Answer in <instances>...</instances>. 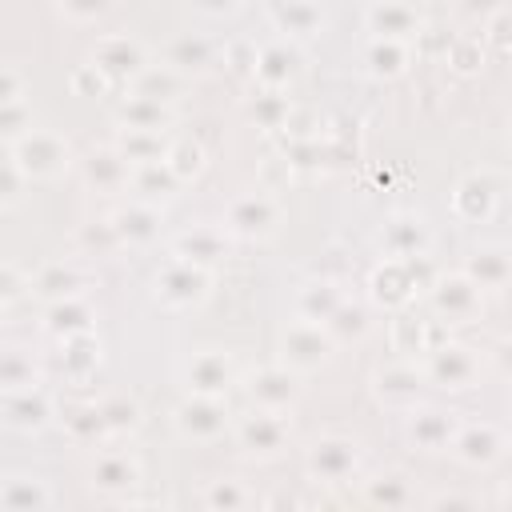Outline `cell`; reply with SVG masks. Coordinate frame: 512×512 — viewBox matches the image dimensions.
<instances>
[{"label":"cell","mask_w":512,"mask_h":512,"mask_svg":"<svg viewBox=\"0 0 512 512\" xmlns=\"http://www.w3.org/2000/svg\"><path fill=\"white\" fill-rule=\"evenodd\" d=\"M40 384V368L24 348H0V392Z\"/></svg>","instance_id":"42"},{"label":"cell","mask_w":512,"mask_h":512,"mask_svg":"<svg viewBox=\"0 0 512 512\" xmlns=\"http://www.w3.org/2000/svg\"><path fill=\"white\" fill-rule=\"evenodd\" d=\"M76 240H80L88 252H112V248H124L120 236H116V228H112V220H92V224H84V228L76 232Z\"/></svg>","instance_id":"49"},{"label":"cell","mask_w":512,"mask_h":512,"mask_svg":"<svg viewBox=\"0 0 512 512\" xmlns=\"http://www.w3.org/2000/svg\"><path fill=\"white\" fill-rule=\"evenodd\" d=\"M224 64L236 72V76H252L256 72V44L252 40H232L224 48Z\"/></svg>","instance_id":"54"},{"label":"cell","mask_w":512,"mask_h":512,"mask_svg":"<svg viewBox=\"0 0 512 512\" xmlns=\"http://www.w3.org/2000/svg\"><path fill=\"white\" fill-rule=\"evenodd\" d=\"M364 500L376 508H412L416 504V488L404 472H380L376 480H368Z\"/></svg>","instance_id":"39"},{"label":"cell","mask_w":512,"mask_h":512,"mask_svg":"<svg viewBox=\"0 0 512 512\" xmlns=\"http://www.w3.org/2000/svg\"><path fill=\"white\" fill-rule=\"evenodd\" d=\"M60 364H64V376L68 380H88L100 364V340L96 332H72V336H60Z\"/></svg>","instance_id":"34"},{"label":"cell","mask_w":512,"mask_h":512,"mask_svg":"<svg viewBox=\"0 0 512 512\" xmlns=\"http://www.w3.org/2000/svg\"><path fill=\"white\" fill-rule=\"evenodd\" d=\"M416 260H420V256H408V260H384V264L372 272V280H368L372 300L384 304V308H408L412 296H416L420 288H428V280L416 276Z\"/></svg>","instance_id":"15"},{"label":"cell","mask_w":512,"mask_h":512,"mask_svg":"<svg viewBox=\"0 0 512 512\" xmlns=\"http://www.w3.org/2000/svg\"><path fill=\"white\" fill-rule=\"evenodd\" d=\"M364 24H368V32H376L384 40H412L424 28L420 16H416V8L408 0H376L368 8Z\"/></svg>","instance_id":"23"},{"label":"cell","mask_w":512,"mask_h":512,"mask_svg":"<svg viewBox=\"0 0 512 512\" xmlns=\"http://www.w3.org/2000/svg\"><path fill=\"white\" fill-rule=\"evenodd\" d=\"M32 128V108L24 104V96L20 100H8V104H0V136L4 140H16V136H24Z\"/></svg>","instance_id":"50"},{"label":"cell","mask_w":512,"mask_h":512,"mask_svg":"<svg viewBox=\"0 0 512 512\" xmlns=\"http://www.w3.org/2000/svg\"><path fill=\"white\" fill-rule=\"evenodd\" d=\"M424 368L416 360H392V364H380L372 372V396L384 404V408H396V412H408L412 404H420V392H424Z\"/></svg>","instance_id":"11"},{"label":"cell","mask_w":512,"mask_h":512,"mask_svg":"<svg viewBox=\"0 0 512 512\" xmlns=\"http://www.w3.org/2000/svg\"><path fill=\"white\" fill-rule=\"evenodd\" d=\"M160 160L168 164V172H172L180 184L204 172V148H200L196 140H168V148H164Z\"/></svg>","instance_id":"44"},{"label":"cell","mask_w":512,"mask_h":512,"mask_svg":"<svg viewBox=\"0 0 512 512\" xmlns=\"http://www.w3.org/2000/svg\"><path fill=\"white\" fill-rule=\"evenodd\" d=\"M464 276L480 288V292H500L512 276V260H508V248L500 244H480L468 252L464 260Z\"/></svg>","instance_id":"25"},{"label":"cell","mask_w":512,"mask_h":512,"mask_svg":"<svg viewBox=\"0 0 512 512\" xmlns=\"http://www.w3.org/2000/svg\"><path fill=\"white\" fill-rule=\"evenodd\" d=\"M60 4V12L68 16V20H76V24H88V20H96V16H104L108 8H112V0H56Z\"/></svg>","instance_id":"55"},{"label":"cell","mask_w":512,"mask_h":512,"mask_svg":"<svg viewBox=\"0 0 512 512\" xmlns=\"http://www.w3.org/2000/svg\"><path fill=\"white\" fill-rule=\"evenodd\" d=\"M392 352H400L404 360H416V356H424L440 336H436V328L428 324V320H420V316H412V312H396V320H392Z\"/></svg>","instance_id":"32"},{"label":"cell","mask_w":512,"mask_h":512,"mask_svg":"<svg viewBox=\"0 0 512 512\" xmlns=\"http://www.w3.org/2000/svg\"><path fill=\"white\" fill-rule=\"evenodd\" d=\"M204 504H208L212 512H240V508L256 504V496H252V488H248L244 480L228 476V480H212V484L204 488Z\"/></svg>","instance_id":"43"},{"label":"cell","mask_w":512,"mask_h":512,"mask_svg":"<svg viewBox=\"0 0 512 512\" xmlns=\"http://www.w3.org/2000/svg\"><path fill=\"white\" fill-rule=\"evenodd\" d=\"M92 64H96L112 84H128V80L148 64V48H144L140 40H132V36L112 32V36H100V40L92 44Z\"/></svg>","instance_id":"17"},{"label":"cell","mask_w":512,"mask_h":512,"mask_svg":"<svg viewBox=\"0 0 512 512\" xmlns=\"http://www.w3.org/2000/svg\"><path fill=\"white\" fill-rule=\"evenodd\" d=\"M380 248L388 252V260L424 256V248H428V228H424V220H416V216H396V220H388L384 232H380Z\"/></svg>","instance_id":"31"},{"label":"cell","mask_w":512,"mask_h":512,"mask_svg":"<svg viewBox=\"0 0 512 512\" xmlns=\"http://www.w3.org/2000/svg\"><path fill=\"white\" fill-rule=\"evenodd\" d=\"M92 288V272L80 264V260H52L44 268H36L28 276V292L40 296L44 304H56V300H68V296H84Z\"/></svg>","instance_id":"14"},{"label":"cell","mask_w":512,"mask_h":512,"mask_svg":"<svg viewBox=\"0 0 512 512\" xmlns=\"http://www.w3.org/2000/svg\"><path fill=\"white\" fill-rule=\"evenodd\" d=\"M424 292H428V304L440 316V324H472L480 316V304H484V292L464 272L432 276Z\"/></svg>","instance_id":"8"},{"label":"cell","mask_w":512,"mask_h":512,"mask_svg":"<svg viewBox=\"0 0 512 512\" xmlns=\"http://www.w3.org/2000/svg\"><path fill=\"white\" fill-rule=\"evenodd\" d=\"M368 68L376 72V76H400L404 68H408V60H412V48H408V40H384V36H376L372 44H368Z\"/></svg>","instance_id":"41"},{"label":"cell","mask_w":512,"mask_h":512,"mask_svg":"<svg viewBox=\"0 0 512 512\" xmlns=\"http://www.w3.org/2000/svg\"><path fill=\"white\" fill-rule=\"evenodd\" d=\"M244 392H248V404L252 408H264V412H292L300 392H304V376L284 368V364H264L256 368L248 380H244Z\"/></svg>","instance_id":"10"},{"label":"cell","mask_w":512,"mask_h":512,"mask_svg":"<svg viewBox=\"0 0 512 512\" xmlns=\"http://www.w3.org/2000/svg\"><path fill=\"white\" fill-rule=\"evenodd\" d=\"M0 508H8V512L52 508V488L40 476H4L0 480Z\"/></svg>","instance_id":"33"},{"label":"cell","mask_w":512,"mask_h":512,"mask_svg":"<svg viewBox=\"0 0 512 512\" xmlns=\"http://www.w3.org/2000/svg\"><path fill=\"white\" fill-rule=\"evenodd\" d=\"M164 64L192 80V76H200V72H208L216 64V48L204 36H192L188 32V36H176V40L164 44Z\"/></svg>","instance_id":"29"},{"label":"cell","mask_w":512,"mask_h":512,"mask_svg":"<svg viewBox=\"0 0 512 512\" xmlns=\"http://www.w3.org/2000/svg\"><path fill=\"white\" fill-rule=\"evenodd\" d=\"M268 20L276 24V32L284 40H304V36L320 32L324 12L316 0H268Z\"/></svg>","instance_id":"24"},{"label":"cell","mask_w":512,"mask_h":512,"mask_svg":"<svg viewBox=\"0 0 512 512\" xmlns=\"http://www.w3.org/2000/svg\"><path fill=\"white\" fill-rule=\"evenodd\" d=\"M304 468L316 484H344L356 476L360 468V444L348 440V436H320L308 456H304Z\"/></svg>","instance_id":"12"},{"label":"cell","mask_w":512,"mask_h":512,"mask_svg":"<svg viewBox=\"0 0 512 512\" xmlns=\"http://www.w3.org/2000/svg\"><path fill=\"white\" fill-rule=\"evenodd\" d=\"M100 416H104L108 432H128V428H136L140 408L132 400H124V396H112V400H100Z\"/></svg>","instance_id":"48"},{"label":"cell","mask_w":512,"mask_h":512,"mask_svg":"<svg viewBox=\"0 0 512 512\" xmlns=\"http://www.w3.org/2000/svg\"><path fill=\"white\" fill-rule=\"evenodd\" d=\"M448 448L468 468H496L504 460V452H508V432L500 424H492V420H472V424L460 420Z\"/></svg>","instance_id":"9"},{"label":"cell","mask_w":512,"mask_h":512,"mask_svg":"<svg viewBox=\"0 0 512 512\" xmlns=\"http://www.w3.org/2000/svg\"><path fill=\"white\" fill-rule=\"evenodd\" d=\"M280 224H284V204L272 188H256V192L228 200V208L220 216V228L240 240H268V236H276Z\"/></svg>","instance_id":"2"},{"label":"cell","mask_w":512,"mask_h":512,"mask_svg":"<svg viewBox=\"0 0 512 512\" xmlns=\"http://www.w3.org/2000/svg\"><path fill=\"white\" fill-rule=\"evenodd\" d=\"M172 120H176L172 104H160V100H148V96H136V92H128L124 104L116 108L120 128H144V132H164L168 136Z\"/></svg>","instance_id":"28"},{"label":"cell","mask_w":512,"mask_h":512,"mask_svg":"<svg viewBox=\"0 0 512 512\" xmlns=\"http://www.w3.org/2000/svg\"><path fill=\"white\" fill-rule=\"evenodd\" d=\"M44 328L52 336H72V332H92V308L84 296H68V300H56L48 304L44 312Z\"/></svg>","instance_id":"38"},{"label":"cell","mask_w":512,"mask_h":512,"mask_svg":"<svg viewBox=\"0 0 512 512\" xmlns=\"http://www.w3.org/2000/svg\"><path fill=\"white\" fill-rule=\"evenodd\" d=\"M232 436L248 456L272 460L284 452L288 436H292V416L288 412H264V408H248L244 416L232 420Z\"/></svg>","instance_id":"6"},{"label":"cell","mask_w":512,"mask_h":512,"mask_svg":"<svg viewBox=\"0 0 512 512\" xmlns=\"http://www.w3.org/2000/svg\"><path fill=\"white\" fill-rule=\"evenodd\" d=\"M20 296H28V276L12 264V260H0V304H16Z\"/></svg>","instance_id":"53"},{"label":"cell","mask_w":512,"mask_h":512,"mask_svg":"<svg viewBox=\"0 0 512 512\" xmlns=\"http://www.w3.org/2000/svg\"><path fill=\"white\" fill-rule=\"evenodd\" d=\"M176 188H180V180L168 172V164H164V160L132 164V176H128V192H136L140 200H152V204H160V200H168Z\"/></svg>","instance_id":"36"},{"label":"cell","mask_w":512,"mask_h":512,"mask_svg":"<svg viewBox=\"0 0 512 512\" xmlns=\"http://www.w3.org/2000/svg\"><path fill=\"white\" fill-rule=\"evenodd\" d=\"M20 96H24V76H20L16 68L0 64V104H8V100H20Z\"/></svg>","instance_id":"56"},{"label":"cell","mask_w":512,"mask_h":512,"mask_svg":"<svg viewBox=\"0 0 512 512\" xmlns=\"http://www.w3.org/2000/svg\"><path fill=\"white\" fill-rule=\"evenodd\" d=\"M228 244H232V236L220 224H192V228L172 236V256H180L188 264H200V268H216L224 260Z\"/></svg>","instance_id":"19"},{"label":"cell","mask_w":512,"mask_h":512,"mask_svg":"<svg viewBox=\"0 0 512 512\" xmlns=\"http://www.w3.org/2000/svg\"><path fill=\"white\" fill-rule=\"evenodd\" d=\"M64 428L80 440V444H96V436H104V416H100V404H80V408H68L64 412Z\"/></svg>","instance_id":"47"},{"label":"cell","mask_w":512,"mask_h":512,"mask_svg":"<svg viewBox=\"0 0 512 512\" xmlns=\"http://www.w3.org/2000/svg\"><path fill=\"white\" fill-rule=\"evenodd\" d=\"M456 8H460L464 16H480V20H484V16H492L496 8H504V4H500V0H456Z\"/></svg>","instance_id":"57"},{"label":"cell","mask_w":512,"mask_h":512,"mask_svg":"<svg viewBox=\"0 0 512 512\" xmlns=\"http://www.w3.org/2000/svg\"><path fill=\"white\" fill-rule=\"evenodd\" d=\"M108 88H112V80H108L92 60L72 72V92H76V96H104Z\"/></svg>","instance_id":"52"},{"label":"cell","mask_w":512,"mask_h":512,"mask_svg":"<svg viewBox=\"0 0 512 512\" xmlns=\"http://www.w3.org/2000/svg\"><path fill=\"white\" fill-rule=\"evenodd\" d=\"M88 476H92V480H88L92 492H100V496H120V492H128V488L140 484V464H136V456H128V452H120V448H104L100 456H92Z\"/></svg>","instance_id":"21"},{"label":"cell","mask_w":512,"mask_h":512,"mask_svg":"<svg viewBox=\"0 0 512 512\" xmlns=\"http://www.w3.org/2000/svg\"><path fill=\"white\" fill-rule=\"evenodd\" d=\"M52 416H56V404L40 384L0 392V420L16 432H40L52 424Z\"/></svg>","instance_id":"16"},{"label":"cell","mask_w":512,"mask_h":512,"mask_svg":"<svg viewBox=\"0 0 512 512\" xmlns=\"http://www.w3.org/2000/svg\"><path fill=\"white\" fill-rule=\"evenodd\" d=\"M192 8L204 16H224V12H236L240 0H192Z\"/></svg>","instance_id":"58"},{"label":"cell","mask_w":512,"mask_h":512,"mask_svg":"<svg viewBox=\"0 0 512 512\" xmlns=\"http://www.w3.org/2000/svg\"><path fill=\"white\" fill-rule=\"evenodd\" d=\"M108 220H112L120 244H128V248H148V244L160 240V204H152V200L132 196V200L120 204Z\"/></svg>","instance_id":"18"},{"label":"cell","mask_w":512,"mask_h":512,"mask_svg":"<svg viewBox=\"0 0 512 512\" xmlns=\"http://www.w3.org/2000/svg\"><path fill=\"white\" fill-rule=\"evenodd\" d=\"M476 500L472 496H432L428 508H472Z\"/></svg>","instance_id":"59"},{"label":"cell","mask_w":512,"mask_h":512,"mask_svg":"<svg viewBox=\"0 0 512 512\" xmlns=\"http://www.w3.org/2000/svg\"><path fill=\"white\" fill-rule=\"evenodd\" d=\"M484 28H488V32H480L484 52L492 48V56H504V52H508V12L496 8L492 16H484Z\"/></svg>","instance_id":"51"},{"label":"cell","mask_w":512,"mask_h":512,"mask_svg":"<svg viewBox=\"0 0 512 512\" xmlns=\"http://www.w3.org/2000/svg\"><path fill=\"white\" fill-rule=\"evenodd\" d=\"M16 172L24 180H60L68 168H72V144L52 132V128H28L24 136L12 140V156Z\"/></svg>","instance_id":"1"},{"label":"cell","mask_w":512,"mask_h":512,"mask_svg":"<svg viewBox=\"0 0 512 512\" xmlns=\"http://www.w3.org/2000/svg\"><path fill=\"white\" fill-rule=\"evenodd\" d=\"M336 348L340 344L328 336V328L316 324V320H304V316L288 320L284 332H280V364L292 368V372H300V376L324 368Z\"/></svg>","instance_id":"3"},{"label":"cell","mask_w":512,"mask_h":512,"mask_svg":"<svg viewBox=\"0 0 512 512\" xmlns=\"http://www.w3.org/2000/svg\"><path fill=\"white\" fill-rule=\"evenodd\" d=\"M444 60H448L460 76H472V72H480V64L488 60V52H484L480 36H460V40H448Z\"/></svg>","instance_id":"46"},{"label":"cell","mask_w":512,"mask_h":512,"mask_svg":"<svg viewBox=\"0 0 512 512\" xmlns=\"http://www.w3.org/2000/svg\"><path fill=\"white\" fill-rule=\"evenodd\" d=\"M184 88H188V76H180V72H176V68H168V64H144V68L128 80V92L148 96V100H160V104L180 100V96H184Z\"/></svg>","instance_id":"30"},{"label":"cell","mask_w":512,"mask_h":512,"mask_svg":"<svg viewBox=\"0 0 512 512\" xmlns=\"http://www.w3.org/2000/svg\"><path fill=\"white\" fill-rule=\"evenodd\" d=\"M212 288V268H200V264H188L180 256H172L156 276H152V296L156 304L164 308H192L208 296Z\"/></svg>","instance_id":"7"},{"label":"cell","mask_w":512,"mask_h":512,"mask_svg":"<svg viewBox=\"0 0 512 512\" xmlns=\"http://www.w3.org/2000/svg\"><path fill=\"white\" fill-rule=\"evenodd\" d=\"M340 304H344V292H340V284H332V280H308V284H300V292H296V316L316 320V324H324Z\"/></svg>","instance_id":"37"},{"label":"cell","mask_w":512,"mask_h":512,"mask_svg":"<svg viewBox=\"0 0 512 512\" xmlns=\"http://www.w3.org/2000/svg\"><path fill=\"white\" fill-rule=\"evenodd\" d=\"M296 72H300V52L288 40H272V44L256 48V72H252V80H260L264 88H284Z\"/></svg>","instance_id":"27"},{"label":"cell","mask_w":512,"mask_h":512,"mask_svg":"<svg viewBox=\"0 0 512 512\" xmlns=\"http://www.w3.org/2000/svg\"><path fill=\"white\" fill-rule=\"evenodd\" d=\"M112 148L128 160V164H148V160H160L168 140L164 132H144V128H120V136L112 140Z\"/></svg>","instance_id":"40"},{"label":"cell","mask_w":512,"mask_h":512,"mask_svg":"<svg viewBox=\"0 0 512 512\" xmlns=\"http://www.w3.org/2000/svg\"><path fill=\"white\" fill-rule=\"evenodd\" d=\"M0 320H4V304H0Z\"/></svg>","instance_id":"60"},{"label":"cell","mask_w":512,"mask_h":512,"mask_svg":"<svg viewBox=\"0 0 512 512\" xmlns=\"http://www.w3.org/2000/svg\"><path fill=\"white\" fill-rule=\"evenodd\" d=\"M420 368H424V380L428 384L448 388V392H468L480 380V356L468 344H456V340H436L424 352V364Z\"/></svg>","instance_id":"4"},{"label":"cell","mask_w":512,"mask_h":512,"mask_svg":"<svg viewBox=\"0 0 512 512\" xmlns=\"http://www.w3.org/2000/svg\"><path fill=\"white\" fill-rule=\"evenodd\" d=\"M240 380V368L228 352L220 348H204V352H192V360L184 364V388L196 392V396H224L232 384Z\"/></svg>","instance_id":"13"},{"label":"cell","mask_w":512,"mask_h":512,"mask_svg":"<svg viewBox=\"0 0 512 512\" xmlns=\"http://www.w3.org/2000/svg\"><path fill=\"white\" fill-rule=\"evenodd\" d=\"M128 176H132V164H128L112 144L88 152V160H84V180H88V188H96V192H104V196L128 192Z\"/></svg>","instance_id":"26"},{"label":"cell","mask_w":512,"mask_h":512,"mask_svg":"<svg viewBox=\"0 0 512 512\" xmlns=\"http://www.w3.org/2000/svg\"><path fill=\"white\" fill-rule=\"evenodd\" d=\"M496 200H500V184L488 176V172H476L468 180L456 184L452 192V212L468 224H484L492 212H496Z\"/></svg>","instance_id":"22"},{"label":"cell","mask_w":512,"mask_h":512,"mask_svg":"<svg viewBox=\"0 0 512 512\" xmlns=\"http://www.w3.org/2000/svg\"><path fill=\"white\" fill-rule=\"evenodd\" d=\"M288 112H292V100H288L284 88H264V84H260V92H252V96L244 100V116H248L256 128H264V132H280L284 120H288Z\"/></svg>","instance_id":"35"},{"label":"cell","mask_w":512,"mask_h":512,"mask_svg":"<svg viewBox=\"0 0 512 512\" xmlns=\"http://www.w3.org/2000/svg\"><path fill=\"white\" fill-rule=\"evenodd\" d=\"M172 424L192 444H216V440L232 436V412L224 408V396H196V392H188L176 404Z\"/></svg>","instance_id":"5"},{"label":"cell","mask_w":512,"mask_h":512,"mask_svg":"<svg viewBox=\"0 0 512 512\" xmlns=\"http://www.w3.org/2000/svg\"><path fill=\"white\" fill-rule=\"evenodd\" d=\"M404 416H408L404 420V432H408L412 448H420V452H444L452 444L456 424H460V416L456 412H444V408H416L412 404Z\"/></svg>","instance_id":"20"},{"label":"cell","mask_w":512,"mask_h":512,"mask_svg":"<svg viewBox=\"0 0 512 512\" xmlns=\"http://www.w3.org/2000/svg\"><path fill=\"white\" fill-rule=\"evenodd\" d=\"M324 328H328V336L336 340V344H348V340H360L364 332H368V312L360 308V304H340L328 320H324Z\"/></svg>","instance_id":"45"}]
</instances>
